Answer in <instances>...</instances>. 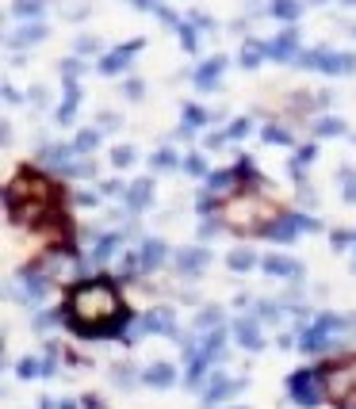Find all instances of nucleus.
I'll return each mask as SVG.
<instances>
[{
	"label": "nucleus",
	"instance_id": "nucleus-10",
	"mask_svg": "<svg viewBox=\"0 0 356 409\" xmlns=\"http://www.w3.org/2000/svg\"><path fill=\"white\" fill-rule=\"evenodd\" d=\"M150 192H153V184H145V180H142V184H134V192H131V207H138V203H142Z\"/></svg>",
	"mask_w": 356,
	"mask_h": 409
},
{
	"label": "nucleus",
	"instance_id": "nucleus-2",
	"mask_svg": "<svg viewBox=\"0 0 356 409\" xmlns=\"http://www.w3.org/2000/svg\"><path fill=\"white\" fill-rule=\"evenodd\" d=\"M314 375H318V371H295V375H291V402H295V406L311 409V406L322 402V394L314 390Z\"/></svg>",
	"mask_w": 356,
	"mask_h": 409
},
{
	"label": "nucleus",
	"instance_id": "nucleus-4",
	"mask_svg": "<svg viewBox=\"0 0 356 409\" xmlns=\"http://www.w3.org/2000/svg\"><path fill=\"white\" fill-rule=\"evenodd\" d=\"M295 260H284V257H269L264 260V272H272V275H295Z\"/></svg>",
	"mask_w": 356,
	"mask_h": 409
},
{
	"label": "nucleus",
	"instance_id": "nucleus-15",
	"mask_svg": "<svg viewBox=\"0 0 356 409\" xmlns=\"http://www.w3.org/2000/svg\"><path fill=\"white\" fill-rule=\"evenodd\" d=\"M85 409H100V402H96V398H92V402H85Z\"/></svg>",
	"mask_w": 356,
	"mask_h": 409
},
{
	"label": "nucleus",
	"instance_id": "nucleus-16",
	"mask_svg": "<svg viewBox=\"0 0 356 409\" xmlns=\"http://www.w3.org/2000/svg\"><path fill=\"white\" fill-rule=\"evenodd\" d=\"M58 409H77V406H73V402H62V406H58Z\"/></svg>",
	"mask_w": 356,
	"mask_h": 409
},
{
	"label": "nucleus",
	"instance_id": "nucleus-13",
	"mask_svg": "<svg viewBox=\"0 0 356 409\" xmlns=\"http://www.w3.org/2000/svg\"><path fill=\"white\" fill-rule=\"evenodd\" d=\"M131 161V150H115V165H127Z\"/></svg>",
	"mask_w": 356,
	"mask_h": 409
},
{
	"label": "nucleus",
	"instance_id": "nucleus-7",
	"mask_svg": "<svg viewBox=\"0 0 356 409\" xmlns=\"http://www.w3.org/2000/svg\"><path fill=\"white\" fill-rule=\"evenodd\" d=\"M226 394H230V382H226V379H215V382H207V402H215V398H226Z\"/></svg>",
	"mask_w": 356,
	"mask_h": 409
},
{
	"label": "nucleus",
	"instance_id": "nucleus-11",
	"mask_svg": "<svg viewBox=\"0 0 356 409\" xmlns=\"http://www.w3.org/2000/svg\"><path fill=\"white\" fill-rule=\"evenodd\" d=\"M230 264H234V268H245V264H253V257H249V252H234Z\"/></svg>",
	"mask_w": 356,
	"mask_h": 409
},
{
	"label": "nucleus",
	"instance_id": "nucleus-8",
	"mask_svg": "<svg viewBox=\"0 0 356 409\" xmlns=\"http://www.w3.org/2000/svg\"><path fill=\"white\" fill-rule=\"evenodd\" d=\"M272 12L284 15V20H295V15H299V4H295V0H276V4H272Z\"/></svg>",
	"mask_w": 356,
	"mask_h": 409
},
{
	"label": "nucleus",
	"instance_id": "nucleus-1",
	"mask_svg": "<svg viewBox=\"0 0 356 409\" xmlns=\"http://www.w3.org/2000/svg\"><path fill=\"white\" fill-rule=\"evenodd\" d=\"M62 322L77 337H115L131 322V306L123 302L111 280H92L69 291L66 306H62Z\"/></svg>",
	"mask_w": 356,
	"mask_h": 409
},
{
	"label": "nucleus",
	"instance_id": "nucleus-6",
	"mask_svg": "<svg viewBox=\"0 0 356 409\" xmlns=\"http://www.w3.org/2000/svg\"><path fill=\"white\" fill-rule=\"evenodd\" d=\"M218 69H222V58H215V62H207L204 69H199V85L204 88H211V80L218 77Z\"/></svg>",
	"mask_w": 356,
	"mask_h": 409
},
{
	"label": "nucleus",
	"instance_id": "nucleus-12",
	"mask_svg": "<svg viewBox=\"0 0 356 409\" xmlns=\"http://www.w3.org/2000/svg\"><path fill=\"white\" fill-rule=\"evenodd\" d=\"M38 371V364H31V359H27V364H20V375H23V379H27V375H35Z\"/></svg>",
	"mask_w": 356,
	"mask_h": 409
},
{
	"label": "nucleus",
	"instance_id": "nucleus-5",
	"mask_svg": "<svg viewBox=\"0 0 356 409\" xmlns=\"http://www.w3.org/2000/svg\"><path fill=\"white\" fill-rule=\"evenodd\" d=\"M238 337H241V345H245V348H261V333H257L253 322L238 325Z\"/></svg>",
	"mask_w": 356,
	"mask_h": 409
},
{
	"label": "nucleus",
	"instance_id": "nucleus-14",
	"mask_svg": "<svg viewBox=\"0 0 356 409\" xmlns=\"http://www.w3.org/2000/svg\"><path fill=\"white\" fill-rule=\"evenodd\" d=\"M188 119H192V122H204L207 115H204V111H199V108H188Z\"/></svg>",
	"mask_w": 356,
	"mask_h": 409
},
{
	"label": "nucleus",
	"instance_id": "nucleus-9",
	"mask_svg": "<svg viewBox=\"0 0 356 409\" xmlns=\"http://www.w3.org/2000/svg\"><path fill=\"white\" fill-rule=\"evenodd\" d=\"M161 252H165V249H161V241H150V245H145V252H142V257H145V264H157V260H161Z\"/></svg>",
	"mask_w": 356,
	"mask_h": 409
},
{
	"label": "nucleus",
	"instance_id": "nucleus-3",
	"mask_svg": "<svg viewBox=\"0 0 356 409\" xmlns=\"http://www.w3.org/2000/svg\"><path fill=\"white\" fill-rule=\"evenodd\" d=\"M173 379H176V371L169 364H157V367H150V371H145V382H150V387H169Z\"/></svg>",
	"mask_w": 356,
	"mask_h": 409
}]
</instances>
